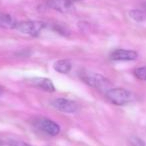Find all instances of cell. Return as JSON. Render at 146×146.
Wrapping results in <instances>:
<instances>
[{
  "label": "cell",
  "instance_id": "3957f363",
  "mask_svg": "<svg viewBox=\"0 0 146 146\" xmlns=\"http://www.w3.org/2000/svg\"><path fill=\"white\" fill-rule=\"evenodd\" d=\"M45 24L41 21H22L18 22L15 26V29L22 34L29 36H37L44 29Z\"/></svg>",
  "mask_w": 146,
  "mask_h": 146
},
{
  "label": "cell",
  "instance_id": "6da1fadb",
  "mask_svg": "<svg viewBox=\"0 0 146 146\" xmlns=\"http://www.w3.org/2000/svg\"><path fill=\"white\" fill-rule=\"evenodd\" d=\"M79 76L86 84L91 86L92 88H95V89L99 90V91L104 92V93H106L108 90L112 88L111 82L107 78H105L101 74H99V73L82 70L80 72Z\"/></svg>",
  "mask_w": 146,
  "mask_h": 146
},
{
  "label": "cell",
  "instance_id": "9a60e30c",
  "mask_svg": "<svg viewBox=\"0 0 146 146\" xmlns=\"http://www.w3.org/2000/svg\"><path fill=\"white\" fill-rule=\"evenodd\" d=\"M3 91H4V89H3L2 87H0V96H1L3 94Z\"/></svg>",
  "mask_w": 146,
  "mask_h": 146
},
{
  "label": "cell",
  "instance_id": "ac0fdd59",
  "mask_svg": "<svg viewBox=\"0 0 146 146\" xmlns=\"http://www.w3.org/2000/svg\"><path fill=\"white\" fill-rule=\"evenodd\" d=\"M0 146H2V142H1V140H0Z\"/></svg>",
  "mask_w": 146,
  "mask_h": 146
},
{
  "label": "cell",
  "instance_id": "4fadbf2b",
  "mask_svg": "<svg viewBox=\"0 0 146 146\" xmlns=\"http://www.w3.org/2000/svg\"><path fill=\"white\" fill-rule=\"evenodd\" d=\"M129 143L131 146H145V142L137 136H131L129 138Z\"/></svg>",
  "mask_w": 146,
  "mask_h": 146
},
{
  "label": "cell",
  "instance_id": "7c38bea8",
  "mask_svg": "<svg viewBox=\"0 0 146 146\" xmlns=\"http://www.w3.org/2000/svg\"><path fill=\"white\" fill-rule=\"evenodd\" d=\"M134 75L139 80L146 81V67H139L134 70Z\"/></svg>",
  "mask_w": 146,
  "mask_h": 146
},
{
  "label": "cell",
  "instance_id": "5b68a950",
  "mask_svg": "<svg viewBox=\"0 0 146 146\" xmlns=\"http://www.w3.org/2000/svg\"><path fill=\"white\" fill-rule=\"evenodd\" d=\"M51 104L55 109L65 113H76L79 110V105L75 101L66 98H56Z\"/></svg>",
  "mask_w": 146,
  "mask_h": 146
},
{
  "label": "cell",
  "instance_id": "277c9868",
  "mask_svg": "<svg viewBox=\"0 0 146 146\" xmlns=\"http://www.w3.org/2000/svg\"><path fill=\"white\" fill-rule=\"evenodd\" d=\"M34 125L37 129L41 130L49 136H56L60 132V126L48 118H39L35 121Z\"/></svg>",
  "mask_w": 146,
  "mask_h": 146
},
{
  "label": "cell",
  "instance_id": "9c48e42d",
  "mask_svg": "<svg viewBox=\"0 0 146 146\" xmlns=\"http://www.w3.org/2000/svg\"><path fill=\"white\" fill-rule=\"evenodd\" d=\"M17 21L14 17L5 13H0V28L4 29H15L17 25Z\"/></svg>",
  "mask_w": 146,
  "mask_h": 146
},
{
  "label": "cell",
  "instance_id": "e0dca14e",
  "mask_svg": "<svg viewBox=\"0 0 146 146\" xmlns=\"http://www.w3.org/2000/svg\"><path fill=\"white\" fill-rule=\"evenodd\" d=\"M143 6H144V8H145V10H146V2H145V3H144V4H143Z\"/></svg>",
  "mask_w": 146,
  "mask_h": 146
},
{
  "label": "cell",
  "instance_id": "30bf717a",
  "mask_svg": "<svg viewBox=\"0 0 146 146\" xmlns=\"http://www.w3.org/2000/svg\"><path fill=\"white\" fill-rule=\"evenodd\" d=\"M53 68L55 71L61 73V74H67L70 72L71 68H72V64L67 59H61V60H58L54 63Z\"/></svg>",
  "mask_w": 146,
  "mask_h": 146
},
{
  "label": "cell",
  "instance_id": "8992f818",
  "mask_svg": "<svg viewBox=\"0 0 146 146\" xmlns=\"http://www.w3.org/2000/svg\"><path fill=\"white\" fill-rule=\"evenodd\" d=\"M110 57L114 61H133L138 58V53L134 50L116 49L110 54Z\"/></svg>",
  "mask_w": 146,
  "mask_h": 146
},
{
  "label": "cell",
  "instance_id": "2e32d148",
  "mask_svg": "<svg viewBox=\"0 0 146 146\" xmlns=\"http://www.w3.org/2000/svg\"><path fill=\"white\" fill-rule=\"evenodd\" d=\"M71 1H72V2L74 3V2H77V1H80V0H71Z\"/></svg>",
  "mask_w": 146,
  "mask_h": 146
},
{
  "label": "cell",
  "instance_id": "ba28073f",
  "mask_svg": "<svg viewBox=\"0 0 146 146\" xmlns=\"http://www.w3.org/2000/svg\"><path fill=\"white\" fill-rule=\"evenodd\" d=\"M31 83L32 85L36 86V87L40 88V89L44 90L47 92H54L55 87L54 84L52 83L50 79L45 77H34L31 79Z\"/></svg>",
  "mask_w": 146,
  "mask_h": 146
},
{
  "label": "cell",
  "instance_id": "5bb4252c",
  "mask_svg": "<svg viewBox=\"0 0 146 146\" xmlns=\"http://www.w3.org/2000/svg\"><path fill=\"white\" fill-rule=\"evenodd\" d=\"M9 146H31L28 143H25L23 141H19V140H10L9 141Z\"/></svg>",
  "mask_w": 146,
  "mask_h": 146
},
{
  "label": "cell",
  "instance_id": "7a4b0ae2",
  "mask_svg": "<svg viewBox=\"0 0 146 146\" xmlns=\"http://www.w3.org/2000/svg\"><path fill=\"white\" fill-rule=\"evenodd\" d=\"M105 96L111 103L117 106H124L133 101L134 96L124 88H111L105 93Z\"/></svg>",
  "mask_w": 146,
  "mask_h": 146
},
{
  "label": "cell",
  "instance_id": "8fae6325",
  "mask_svg": "<svg viewBox=\"0 0 146 146\" xmlns=\"http://www.w3.org/2000/svg\"><path fill=\"white\" fill-rule=\"evenodd\" d=\"M129 16L133 20L138 21V22L146 21V10L143 11V10H138V9H134V10L129 11Z\"/></svg>",
  "mask_w": 146,
  "mask_h": 146
},
{
  "label": "cell",
  "instance_id": "52a82bcc",
  "mask_svg": "<svg viewBox=\"0 0 146 146\" xmlns=\"http://www.w3.org/2000/svg\"><path fill=\"white\" fill-rule=\"evenodd\" d=\"M47 6L60 13H67L72 10L73 2L71 0H48Z\"/></svg>",
  "mask_w": 146,
  "mask_h": 146
}]
</instances>
